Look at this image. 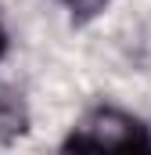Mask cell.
<instances>
[{
	"mask_svg": "<svg viewBox=\"0 0 151 155\" xmlns=\"http://www.w3.org/2000/svg\"><path fill=\"white\" fill-rule=\"evenodd\" d=\"M69 11H72V22H90L94 15H101L104 11V4L108 0H61Z\"/></svg>",
	"mask_w": 151,
	"mask_h": 155,
	"instance_id": "obj_2",
	"label": "cell"
},
{
	"mask_svg": "<svg viewBox=\"0 0 151 155\" xmlns=\"http://www.w3.org/2000/svg\"><path fill=\"white\" fill-rule=\"evenodd\" d=\"M65 152L90 148V152H151V130L137 116L122 108H94L72 126V134L61 141Z\"/></svg>",
	"mask_w": 151,
	"mask_h": 155,
	"instance_id": "obj_1",
	"label": "cell"
},
{
	"mask_svg": "<svg viewBox=\"0 0 151 155\" xmlns=\"http://www.w3.org/2000/svg\"><path fill=\"white\" fill-rule=\"evenodd\" d=\"M7 54V25H4V15H0V58Z\"/></svg>",
	"mask_w": 151,
	"mask_h": 155,
	"instance_id": "obj_3",
	"label": "cell"
}]
</instances>
